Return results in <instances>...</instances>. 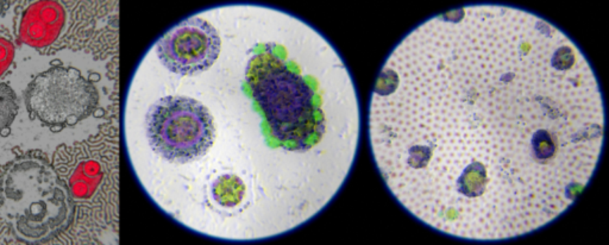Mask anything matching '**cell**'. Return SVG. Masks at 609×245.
<instances>
[{"label":"cell","instance_id":"obj_5","mask_svg":"<svg viewBox=\"0 0 609 245\" xmlns=\"http://www.w3.org/2000/svg\"><path fill=\"white\" fill-rule=\"evenodd\" d=\"M25 103L32 117L51 127H64L91 116L99 104V93L77 69L55 67L34 79Z\"/></svg>","mask_w":609,"mask_h":245},{"label":"cell","instance_id":"obj_3","mask_svg":"<svg viewBox=\"0 0 609 245\" xmlns=\"http://www.w3.org/2000/svg\"><path fill=\"white\" fill-rule=\"evenodd\" d=\"M0 216L25 244L48 243L73 222L67 186L40 151L21 155L0 169Z\"/></svg>","mask_w":609,"mask_h":245},{"label":"cell","instance_id":"obj_7","mask_svg":"<svg viewBox=\"0 0 609 245\" xmlns=\"http://www.w3.org/2000/svg\"><path fill=\"white\" fill-rule=\"evenodd\" d=\"M18 111L14 92L5 83H0V132L6 131L14 122Z\"/></svg>","mask_w":609,"mask_h":245},{"label":"cell","instance_id":"obj_8","mask_svg":"<svg viewBox=\"0 0 609 245\" xmlns=\"http://www.w3.org/2000/svg\"><path fill=\"white\" fill-rule=\"evenodd\" d=\"M14 57V47L9 40L0 37V77L8 70Z\"/></svg>","mask_w":609,"mask_h":245},{"label":"cell","instance_id":"obj_9","mask_svg":"<svg viewBox=\"0 0 609 245\" xmlns=\"http://www.w3.org/2000/svg\"><path fill=\"white\" fill-rule=\"evenodd\" d=\"M3 9H4V3L3 1H0V14L3 12Z\"/></svg>","mask_w":609,"mask_h":245},{"label":"cell","instance_id":"obj_6","mask_svg":"<svg viewBox=\"0 0 609 245\" xmlns=\"http://www.w3.org/2000/svg\"><path fill=\"white\" fill-rule=\"evenodd\" d=\"M66 23V10L59 1L43 0L27 8L19 27V38L32 48L53 44Z\"/></svg>","mask_w":609,"mask_h":245},{"label":"cell","instance_id":"obj_4","mask_svg":"<svg viewBox=\"0 0 609 245\" xmlns=\"http://www.w3.org/2000/svg\"><path fill=\"white\" fill-rule=\"evenodd\" d=\"M73 203L86 206L105 229H118L119 135L109 129L74 146H61L53 162Z\"/></svg>","mask_w":609,"mask_h":245},{"label":"cell","instance_id":"obj_2","mask_svg":"<svg viewBox=\"0 0 609 245\" xmlns=\"http://www.w3.org/2000/svg\"><path fill=\"white\" fill-rule=\"evenodd\" d=\"M605 100L581 48L506 5L437 14L388 55L369 100L374 164L446 236H526L568 211L604 150Z\"/></svg>","mask_w":609,"mask_h":245},{"label":"cell","instance_id":"obj_1","mask_svg":"<svg viewBox=\"0 0 609 245\" xmlns=\"http://www.w3.org/2000/svg\"><path fill=\"white\" fill-rule=\"evenodd\" d=\"M127 162L196 235L268 241L328 209L356 164L362 109L317 27L256 3L200 10L142 55L123 104Z\"/></svg>","mask_w":609,"mask_h":245}]
</instances>
